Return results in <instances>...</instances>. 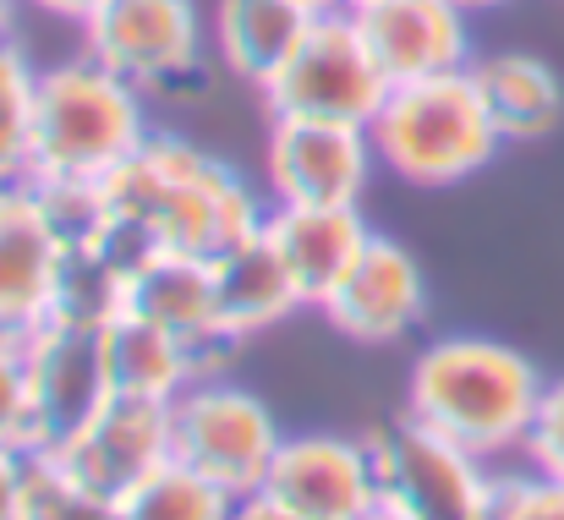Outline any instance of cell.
<instances>
[{
  "mask_svg": "<svg viewBox=\"0 0 564 520\" xmlns=\"http://www.w3.org/2000/svg\"><path fill=\"white\" fill-rule=\"evenodd\" d=\"M105 186L116 225L143 247L214 258L263 225V203L247 192L241 175L219 165L214 154L192 149L187 138L165 132H149V143L121 171L105 175Z\"/></svg>",
  "mask_w": 564,
  "mask_h": 520,
  "instance_id": "6da1fadb",
  "label": "cell"
},
{
  "mask_svg": "<svg viewBox=\"0 0 564 520\" xmlns=\"http://www.w3.org/2000/svg\"><path fill=\"white\" fill-rule=\"evenodd\" d=\"M543 389L549 383L538 361L521 356L516 346L482 340V335H449L411 361L405 416L477 449L482 461H499L510 449H527Z\"/></svg>",
  "mask_w": 564,
  "mask_h": 520,
  "instance_id": "7a4b0ae2",
  "label": "cell"
},
{
  "mask_svg": "<svg viewBox=\"0 0 564 520\" xmlns=\"http://www.w3.org/2000/svg\"><path fill=\"white\" fill-rule=\"evenodd\" d=\"M138 94L143 88H132L94 55L39 72L33 175H83V181L116 175L149 143Z\"/></svg>",
  "mask_w": 564,
  "mask_h": 520,
  "instance_id": "3957f363",
  "label": "cell"
},
{
  "mask_svg": "<svg viewBox=\"0 0 564 520\" xmlns=\"http://www.w3.org/2000/svg\"><path fill=\"white\" fill-rule=\"evenodd\" d=\"M378 165L411 181V186H455L494 165L505 149L471 72H444L422 83L389 88L383 110L368 127Z\"/></svg>",
  "mask_w": 564,
  "mask_h": 520,
  "instance_id": "277c9868",
  "label": "cell"
},
{
  "mask_svg": "<svg viewBox=\"0 0 564 520\" xmlns=\"http://www.w3.org/2000/svg\"><path fill=\"white\" fill-rule=\"evenodd\" d=\"M383 99H389V77L378 72L351 11H324L296 44V55L263 83V105L274 121L373 127Z\"/></svg>",
  "mask_w": 564,
  "mask_h": 520,
  "instance_id": "5b68a950",
  "label": "cell"
},
{
  "mask_svg": "<svg viewBox=\"0 0 564 520\" xmlns=\"http://www.w3.org/2000/svg\"><path fill=\"white\" fill-rule=\"evenodd\" d=\"M285 433L274 411L225 378H197L187 394L171 405V461L208 477L230 499H247L263 488Z\"/></svg>",
  "mask_w": 564,
  "mask_h": 520,
  "instance_id": "8992f818",
  "label": "cell"
},
{
  "mask_svg": "<svg viewBox=\"0 0 564 520\" xmlns=\"http://www.w3.org/2000/svg\"><path fill=\"white\" fill-rule=\"evenodd\" d=\"M378 455V483H383V499L400 505L405 516L416 520H494V505H499V477L494 466L422 427L416 416L400 411V422H389L383 433L368 438Z\"/></svg>",
  "mask_w": 564,
  "mask_h": 520,
  "instance_id": "52a82bcc",
  "label": "cell"
},
{
  "mask_svg": "<svg viewBox=\"0 0 564 520\" xmlns=\"http://www.w3.org/2000/svg\"><path fill=\"white\" fill-rule=\"evenodd\" d=\"M22 361H28V455H61L116 400L105 329L44 324L22 340Z\"/></svg>",
  "mask_w": 564,
  "mask_h": 520,
  "instance_id": "ba28073f",
  "label": "cell"
},
{
  "mask_svg": "<svg viewBox=\"0 0 564 520\" xmlns=\"http://www.w3.org/2000/svg\"><path fill=\"white\" fill-rule=\"evenodd\" d=\"M258 494L302 520H368L383 505L378 455L340 433H296L280 444Z\"/></svg>",
  "mask_w": 564,
  "mask_h": 520,
  "instance_id": "9c48e42d",
  "label": "cell"
},
{
  "mask_svg": "<svg viewBox=\"0 0 564 520\" xmlns=\"http://www.w3.org/2000/svg\"><path fill=\"white\" fill-rule=\"evenodd\" d=\"M88 55L105 61L132 88L182 83L203 55V28L192 0H105L83 22Z\"/></svg>",
  "mask_w": 564,
  "mask_h": 520,
  "instance_id": "30bf717a",
  "label": "cell"
},
{
  "mask_svg": "<svg viewBox=\"0 0 564 520\" xmlns=\"http://www.w3.org/2000/svg\"><path fill=\"white\" fill-rule=\"evenodd\" d=\"M373 138L368 127L335 121H274L269 138V186L285 208H362L373 181Z\"/></svg>",
  "mask_w": 564,
  "mask_h": 520,
  "instance_id": "8fae6325",
  "label": "cell"
},
{
  "mask_svg": "<svg viewBox=\"0 0 564 520\" xmlns=\"http://www.w3.org/2000/svg\"><path fill=\"white\" fill-rule=\"evenodd\" d=\"M318 313L357 346H394L422 324L427 280L400 241L368 236V247L357 252V263L346 269V280L329 291V302Z\"/></svg>",
  "mask_w": 564,
  "mask_h": 520,
  "instance_id": "7c38bea8",
  "label": "cell"
},
{
  "mask_svg": "<svg viewBox=\"0 0 564 520\" xmlns=\"http://www.w3.org/2000/svg\"><path fill=\"white\" fill-rule=\"evenodd\" d=\"M389 88L466 72V11L455 0H357L346 6Z\"/></svg>",
  "mask_w": 564,
  "mask_h": 520,
  "instance_id": "4fadbf2b",
  "label": "cell"
},
{
  "mask_svg": "<svg viewBox=\"0 0 564 520\" xmlns=\"http://www.w3.org/2000/svg\"><path fill=\"white\" fill-rule=\"evenodd\" d=\"M61 461H66L88 488H99L105 499L121 505L138 483H149L154 472L171 466V405L116 394V400L61 449Z\"/></svg>",
  "mask_w": 564,
  "mask_h": 520,
  "instance_id": "5bb4252c",
  "label": "cell"
},
{
  "mask_svg": "<svg viewBox=\"0 0 564 520\" xmlns=\"http://www.w3.org/2000/svg\"><path fill=\"white\" fill-rule=\"evenodd\" d=\"M61 274V241L50 236L33 186L6 181L0 186V340H28L50 324Z\"/></svg>",
  "mask_w": 564,
  "mask_h": 520,
  "instance_id": "9a60e30c",
  "label": "cell"
},
{
  "mask_svg": "<svg viewBox=\"0 0 564 520\" xmlns=\"http://www.w3.org/2000/svg\"><path fill=\"white\" fill-rule=\"evenodd\" d=\"M208 269H214V302H219V335L230 346L252 340V335H263V329H274V324H285L291 313L307 307L263 225L252 236L230 241L225 252H214Z\"/></svg>",
  "mask_w": 564,
  "mask_h": 520,
  "instance_id": "2e32d148",
  "label": "cell"
},
{
  "mask_svg": "<svg viewBox=\"0 0 564 520\" xmlns=\"http://www.w3.org/2000/svg\"><path fill=\"white\" fill-rule=\"evenodd\" d=\"M127 313L165 324L171 335H182L208 356L230 350V340L219 335V302H214V269L203 252H171L154 247L132 263V285H127Z\"/></svg>",
  "mask_w": 564,
  "mask_h": 520,
  "instance_id": "e0dca14e",
  "label": "cell"
},
{
  "mask_svg": "<svg viewBox=\"0 0 564 520\" xmlns=\"http://www.w3.org/2000/svg\"><path fill=\"white\" fill-rule=\"evenodd\" d=\"M263 230L280 247V258H285L307 307L329 302V291L346 280V269L357 263V252L373 236L362 225V208H285V203H274Z\"/></svg>",
  "mask_w": 564,
  "mask_h": 520,
  "instance_id": "ac0fdd59",
  "label": "cell"
},
{
  "mask_svg": "<svg viewBox=\"0 0 564 520\" xmlns=\"http://www.w3.org/2000/svg\"><path fill=\"white\" fill-rule=\"evenodd\" d=\"M105 356H110V383L116 394H132V400H160V405H176L197 378H214L208 356L171 335L165 324H149L138 313H121L110 329H105Z\"/></svg>",
  "mask_w": 564,
  "mask_h": 520,
  "instance_id": "d6986e66",
  "label": "cell"
},
{
  "mask_svg": "<svg viewBox=\"0 0 564 520\" xmlns=\"http://www.w3.org/2000/svg\"><path fill=\"white\" fill-rule=\"evenodd\" d=\"M466 72H471L505 143H538L564 121V83L543 55L499 50V55L471 61Z\"/></svg>",
  "mask_w": 564,
  "mask_h": 520,
  "instance_id": "ffe728a7",
  "label": "cell"
},
{
  "mask_svg": "<svg viewBox=\"0 0 564 520\" xmlns=\"http://www.w3.org/2000/svg\"><path fill=\"white\" fill-rule=\"evenodd\" d=\"M313 22L318 17L302 0H219L214 6V44L241 83L263 88L296 55V44L307 39Z\"/></svg>",
  "mask_w": 564,
  "mask_h": 520,
  "instance_id": "44dd1931",
  "label": "cell"
},
{
  "mask_svg": "<svg viewBox=\"0 0 564 520\" xmlns=\"http://www.w3.org/2000/svg\"><path fill=\"white\" fill-rule=\"evenodd\" d=\"M33 203L50 225V236L61 241V252H88L105 247L116 236V208H110V186L105 181H83V175H28Z\"/></svg>",
  "mask_w": 564,
  "mask_h": 520,
  "instance_id": "7402d4cb",
  "label": "cell"
},
{
  "mask_svg": "<svg viewBox=\"0 0 564 520\" xmlns=\"http://www.w3.org/2000/svg\"><path fill=\"white\" fill-rule=\"evenodd\" d=\"M121 520H230L236 499L225 488H214L208 477H197L187 466H165L149 483H138L121 505Z\"/></svg>",
  "mask_w": 564,
  "mask_h": 520,
  "instance_id": "603a6c76",
  "label": "cell"
},
{
  "mask_svg": "<svg viewBox=\"0 0 564 520\" xmlns=\"http://www.w3.org/2000/svg\"><path fill=\"white\" fill-rule=\"evenodd\" d=\"M33 105H39V72L6 39L0 44V186L33 175Z\"/></svg>",
  "mask_w": 564,
  "mask_h": 520,
  "instance_id": "cb8c5ba5",
  "label": "cell"
},
{
  "mask_svg": "<svg viewBox=\"0 0 564 520\" xmlns=\"http://www.w3.org/2000/svg\"><path fill=\"white\" fill-rule=\"evenodd\" d=\"M22 520H121L116 499L88 488L61 455H28Z\"/></svg>",
  "mask_w": 564,
  "mask_h": 520,
  "instance_id": "d4e9b609",
  "label": "cell"
},
{
  "mask_svg": "<svg viewBox=\"0 0 564 520\" xmlns=\"http://www.w3.org/2000/svg\"><path fill=\"white\" fill-rule=\"evenodd\" d=\"M521 455H527V466H532L538 477L564 483V378H554V383L543 389V405H538V422H532Z\"/></svg>",
  "mask_w": 564,
  "mask_h": 520,
  "instance_id": "484cf974",
  "label": "cell"
},
{
  "mask_svg": "<svg viewBox=\"0 0 564 520\" xmlns=\"http://www.w3.org/2000/svg\"><path fill=\"white\" fill-rule=\"evenodd\" d=\"M494 520H564V483L538 477L532 466L527 477H499Z\"/></svg>",
  "mask_w": 564,
  "mask_h": 520,
  "instance_id": "4316f807",
  "label": "cell"
},
{
  "mask_svg": "<svg viewBox=\"0 0 564 520\" xmlns=\"http://www.w3.org/2000/svg\"><path fill=\"white\" fill-rule=\"evenodd\" d=\"M0 444L28 449V361H22V340H0Z\"/></svg>",
  "mask_w": 564,
  "mask_h": 520,
  "instance_id": "83f0119b",
  "label": "cell"
},
{
  "mask_svg": "<svg viewBox=\"0 0 564 520\" xmlns=\"http://www.w3.org/2000/svg\"><path fill=\"white\" fill-rule=\"evenodd\" d=\"M22 488H28V449L0 444V520H22Z\"/></svg>",
  "mask_w": 564,
  "mask_h": 520,
  "instance_id": "f1b7e54d",
  "label": "cell"
},
{
  "mask_svg": "<svg viewBox=\"0 0 564 520\" xmlns=\"http://www.w3.org/2000/svg\"><path fill=\"white\" fill-rule=\"evenodd\" d=\"M230 520H302V516H291V510H285V505H274L269 494H247V499H236Z\"/></svg>",
  "mask_w": 564,
  "mask_h": 520,
  "instance_id": "f546056e",
  "label": "cell"
},
{
  "mask_svg": "<svg viewBox=\"0 0 564 520\" xmlns=\"http://www.w3.org/2000/svg\"><path fill=\"white\" fill-rule=\"evenodd\" d=\"M28 6H39L44 17H66V22H88L105 0H28Z\"/></svg>",
  "mask_w": 564,
  "mask_h": 520,
  "instance_id": "4dcf8cb0",
  "label": "cell"
},
{
  "mask_svg": "<svg viewBox=\"0 0 564 520\" xmlns=\"http://www.w3.org/2000/svg\"><path fill=\"white\" fill-rule=\"evenodd\" d=\"M11 28H17V0H0V44L11 39Z\"/></svg>",
  "mask_w": 564,
  "mask_h": 520,
  "instance_id": "1f68e13d",
  "label": "cell"
},
{
  "mask_svg": "<svg viewBox=\"0 0 564 520\" xmlns=\"http://www.w3.org/2000/svg\"><path fill=\"white\" fill-rule=\"evenodd\" d=\"M302 6H307V11H313V17H324V11H346V6H351V0H302Z\"/></svg>",
  "mask_w": 564,
  "mask_h": 520,
  "instance_id": "d6a6232c",
  "label": "cell"
},
{
  "mask_svg": "<svg viewBox=\"0 0 564 520\" xmlns=\"http://www.w3.org/2000/svg\"><path fill=\"white\" fill-rule=\"evenodd\" d=\"M368 520H416V516H405V510H400V505H389V499H383V505H378L373 516Z\"/></svg>",
  "mask_w": 564,
  "mask_h": 520,
  "instance_id": "836d02e7",
  "label": "cell"
},
{
  "mask_svg": "<svg viewBox=\"0 0 564 520\" xmlns=\"http://www.w3.org/2000/svg\"><path fill=\"white\" fill-rule=\"evenodd\" d=\"M455 6L471 17V11H494V6H510V0H455Z\"/></svg>",
  "mask_w": 564,
  "mask_h": 520,
  "instance_id": "e575fe53",
  "label": "cell"
},
{
  "mask_svg": "<svg viewBox=\"0 0 564 520\" xmlns=\"http://www.w3.org/2000/svg\"><path fill=\"white\" fill-rule=\"evenodd\" d=\"M351 6H357V0H351Z\"/></svg>",
  "mask_w": 564,
  "mask_h": 520,
  "instance_id": "d590c367",
  "label": "cell"
}]
</instances>
